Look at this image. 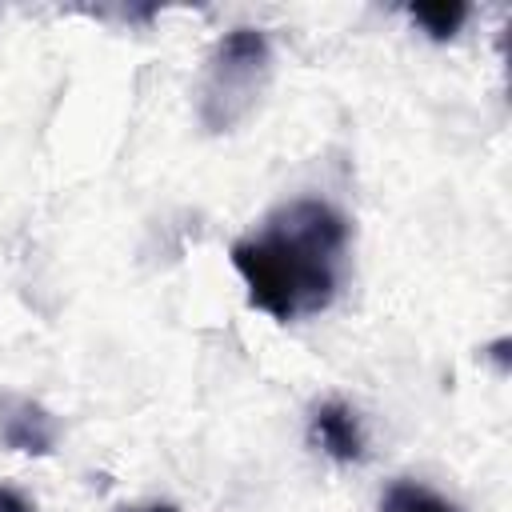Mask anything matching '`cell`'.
Listing matches in <instances>:
<instances>
[{
    "instance_id": "6da1fadb",
    "label": "cell",
    "mask_w": 512,
    "mask_h": 512,
    "mask_svg": "<svg viewBox=\"0 0 512 512\" xmlns=\"http://www.w3.org/2000/svg\"><path fill=\"white\" fill-rule=\"evenodd\" d=\"M348 220L324 200L280 204L260 232L232 244V268L248 284V304L288 324L332 304Z\"/></svg>"
},
{
    "instance_id": "7a4b0ae2",
    "label": "cell",
    "mask_w": 512,
    "mask_h": 512,
    "mask_svg": "<svg viewBox=\"0 0 512 512\" xmlns=\"http://www.w3.org/2000/svg\"><path fill=\"white\" fill-rule=\"evenodd\" d=\"M272 68V48L260 28H232L216 40L200 92V120L212 132L232 128L252 112Z\"/></svg>"
},
{
    "instance_id": "3957f363",
    "label": "cell",
    "mask_w": 512,
    "mask_h": 512,
    "mask_svg": "<svg viewBox=\"0 0 512 512\" xmlns=\"http://www.w3.org/2000/svg\"><path fill=\"white\" fill-rule=\"evenodd\" d=\"M56 440H60V424L40 400L0 392V444L4 448L24 452V456H52Z\"/></svg>"
},
{
    "instance_id": "277c9868",
    "label": "cell",
    "mask_w": 512,
    "mask_h": 512,
    "mask_svg": "<svg viewBox=\"0 0 512 512\" xmlns=\"http://www.w3.org/2000/svg\"><path fill=\"white\" fill-rule=\"evenodd\" d=\"M312 444L324 448L332 460H364V428L360 416L344 400H324L312 412Z\"/></svg>"
},
{
    "instance_id": "5b68a950",
    "label": "cell",
    "mask_w": 512,
    "mask_h": 512,
    "mask_svg": "<svg viewBox=\"0 0 512 512\" xmlns=\"http://www.w3.org/2000/svg\"><path fill=\"white\" fill-rule=\"evenodd\" d=\"M380 512H460V504L448 500V496H440V492L428 488V484L396 480V484L384 492Z\"/></svg>"
},
{
    "instance_id": "8992f818",
    "label": "cell",
    "mask_w": 512,
    "mask_h": 512,
    "mask_svg": "<svg viewBox=\"0 0 512 512\" xmlns=\"http://www.w3.org/2000/svg\"><path fill=\"white\" fill-rule=\"evenodd\" d=\"M408 16L432 36V40H448L460 32V24L468 20V4L460 0H428V4H412Z\"/></svg>"
},
{
    "instance_id": "52a82bcc",
    "label": "cell",
    "mask_w": 512,
    "mask_h": 512,
    "mask_svg": "<svg viewBox=\"0 0 512 512\" xmlns=\"http://www.w3.org/2000/svg\"><path fill=\"white\" fill-rule=\"evenodd\" d=\"M0 512H36V508L28 504L24 492H16L12 484H0Z\"/></svg>"
},
{
    "instance_id": "ba28073f",
    "label": "cell",
    "mask_w": 512,
    "mask_h": 512,
    "mask_svg": "<svg viewBox=\"0 0 512 512\" xmlns=\"http://www.w3.org/2000/svg\"><path fill=\"white\" fill-rule=\"evenodd\" d=\"M124 512H176L172 504H144V508H124Z\"/></svg>"
}]
</instances>
